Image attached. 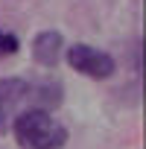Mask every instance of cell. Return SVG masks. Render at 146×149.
<instances>
[{
    "mask_svg": "<svg viewBox=\"0 0 146 149\" xmlns=\"http://www.w3.org/2000/svg\"><path fill=\"white\" fill-rule=\"evenodd\" d=\"M9 132L21 149H64L67 129L47 108H24L15 114Z\"/></svg>",
    "mask_w": 146,
    "mask_h": 149,
    "instance_id": "cell-1",
    "label": "cell"
},
{
    "mask_svg": "<svg viewBox=\"0 0 146 149\" xmlns=\"http://www.w3.org/2000/svg\"><path fill=\"white\" fill-rule=\"evenodd\" d=\"M18 50H21V38L0 29V56H15Z\"/></svg>",
    "mask_w": 146,
    "mask_h": 149,
    "instance_id": "cell-5",
    "label": "cell"
},
{
    "mask_svg": "<svg viewBox=\"0 0 146 149\" xmlns=\"http://www.w3.org/2000/svg\"><path fill=\"white\" fill-rule=\"evenodd\" d=\"M61 53H64V35L58 29H44L32 38V58L35 64L41 67H56L61 61Z\"/></svg>",
    "mask_w": 146,
    "mask_h": 149,
    "instance_id": "cell-4",
    "label": "cell"
},
{
    "mask_svg": "<svg viewBox=\"0 0 146 149\" xmlns=\"http://www.w3.org/2000/svg\"><path fill=\"white\" fill-rule=\"evenodd\" d=\"M32 108V82L21 76H6L0 79V134H6L15 114Z\"/></svg>",
    "mask_w": 146,
    "mask_h": 149,
    "instance_id": "cell-3",
    "label": "cell"
},
{
    "mask_svg": "<svg viewBox=\"0 0 146 149\" xmlns=\"http://www.w3.org/2000/svg\"><path fill=\"white\" fill-rule=\"evenodd\" d=\"M61 56L67 58V64L76 73H82V76H88V79H97V82L111 79L117 73L114 56H108L105 50L91 47V44H70V47H64Z\"/></svg>",
    "mask_w": 146,
    "mask_h": 149,
    "instance_id": "cell-2",
    "label": "cell"
}]
</instances>
